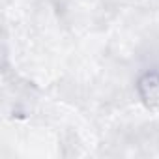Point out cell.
<instances>
[{
  "label": "cell",
  "instance_id": "6da1fadb",
  "mask_svg": "<svg viewBox=\"0 0 159 159\" xmlns=\"http://www.w3.org/2000/svg\"><path fill=\"white\" fill-rule=\"evenodd\" d=\"M137 94L146 109L159 111V71L150 69L137 79Z\"/></svg>",
  "mask_w": 159,
  "mask_h": 159
}]
</instances>
